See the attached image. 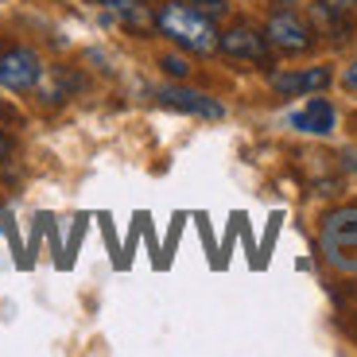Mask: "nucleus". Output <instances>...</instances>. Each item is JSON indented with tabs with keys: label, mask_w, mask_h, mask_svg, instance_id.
Returning a JSON list of instances; mask_svg holds the SVG:
<instances>
[{
	"label": "nucleus",
	"mask_w": 357,
	"mask_h": 357,
	"mask_svg": "<svg viewBox=\"0 0 357 357\" xmlns=\"http://www.w3.org/2000/svg\"><path fill=\"white\" fill-rule=\"evenodd\" d=\"M155 27L160 36H167L175 47L190 54H214L218 51V31H214V20L202 16L195 4H183V0H167L160 4L155 12Z\"/></svg>",
	"instance_id": "1"
},
{
	"label": "nucleus",
	"mask_w": 357,
	"mask_h": 357,
	"mask_svg": "<svg viewBox=\"0 0 357 357\" xmlns=\"http://www.w3.org/2000/svg\"><path fill=\"white\" fill-rule=\"evenodd\" d=\"M319 241L322 257L334 272L357 276V206H338L319 222Z\"/></svg>",
	"instance_id": "2"
},
{
	"label": "nucleus",
	"mask_w": 357,
	"mask_h": 357,
	"mask_svg": "<svg viewBox=\"0 0 357 357\" xmlns=\"http://www.w3.org/2000/svg\"><path fill=\"white\" fill-rule=\"evenodd\" d=\"M43 78V63L31 47H8L0 54V86L12 89V93H27L36 89Z\"/></svg>",
	"instance_id": "3"
},
{
	"label": "nucleus",
	"mask_w": 357,
	"mask_h": 357,
	"mask_svg": "<svg viewBox=\"0 0 357 357\" xmlns=\"http://www.w3.org/2000/svg\"><path fill=\"white\" fill-rule=\"evenodd\" d=\"M268 43L280 47L287 54H307L314 47V31L303 16H295V12H276V16L268 20Z\"/></svg>",
	"instance_id": "4"
},
{
	"label": "nucleus",
	"mask_w": 357,
	"mask_h": 357,
	"mask_svg": "<svg viewBox=\"0 0 357 357\" xmlns=\"http://www.w3.org/2000/svg\"><path fill=\"white\" fill-rule=\"evenodd\" d=\"M218 51L225 54V59H241V63H268V36H260V31H252L249 24H237L229 27V31H222L218 36Z\"/></svg>",
	"instance_id": "5"
},
{
	"label": "nucleus",
	"mask_w": 357,
	"mask_h": 357,
	"mask_svg": "<svg viewBox=\"0 0 357 357\" xmlns=\"http://www.w3.org/2000/svg\"><path fill=\"white\" fill-rule=\"evenodd\" d=\"M334 82L331 66H307V70H284L272 74V89L280 98H307V93H319Z\"/></svg>",
	"instance_id": "6"
},
{
	"label": "nucleus",
	"mask_w": 357,
	"mask_h": 357,
	"mask_svg": "<svg viewBox=\"0 0 357 357\" xmlns=\"http://www.w3.org/2000/svg\"><path fill=\"white\" fill-rule=\"evenodd\" d=\"M155 98L163 101L167 109H178V113H195V116H210V121H218V116H225L222 101H214L210 93H198V89H187V86H163Z\"/></svg>",
	"instance_id": "7"
},
{
	"label": "nucleus",
	"mask_w": 357,
	"mask_h": 357,
	"mask_svg": "<svg viewBox=\"0 0 357 357\" xmlns=\"http://www.w3.org/2000/svg\"><path fill=\"white\" fill-rule=\"evenodd\" d=\"M334 125H338V113L326 98H311L299 113H291V128L307 136H331Z\"/></svg>",
	"instance_id": "8"
},
{
	"label": "nucleus",
	"mask_w": 357,
	"mask_h": 357,
	"mask_svg": "<svg viewBox=\"0 0 357 357\" xmlns=\"http://www.w3.org/2000/svg\"><path fill=\"white\" fill-rule=\"evenodd\" d=\"M113 8L121 12V20H125L132 31H152L155 27V12H148L140 0H113Z\"/></svg>",
	"instance_id": "9"
},
{
	"label": "nucleus",
	"mask_w": 357,
	"mask_h": 357,
	"mask_svg": "<svg viewBox=\"0 0 357 357\" xmlns=\"http://www.w3.org/2000/svg\"><path fill=\"white\" fill-rule=\"evenodd\" d=\"M160 66L171 74V78H187V74H190V63H187V59H178V54H163Z\"/></svg>",
	"instance_id": "10"
},
{
	"label": "nucleus",
	"mask_w": 357,
	"mask_h": 357,
	"mask_svg": "<svg viewBox=\"0 0 357 357\" xmlns=\"http://www.w3.org/2000/svg\"><path fill=\"white\" fill-rule=\"evenodd\" d=\"M190 4H195L202 16H210V20H222L225 12H229V4H225V0H190Z\"/></svg>",
	"instance_id": "11"
},
{
	"label": "nucleus",
	"mask_w": 357,
	"mask_h": 357,
	"mask_svg": "<svg viewBox=\"0 0 357 357\" xmlns=\"http://www.w3.org/2000/svg\"><path fill=\"white\" fill-rule=\"evenodd\" d=\"M319 4H326V8H331L334 16H342V20L357 12V0H319Z\"/></svg>",
	"instance_id": "12"
},
{
	"label": "nucleus",
	"mask_w": 357,
	"mask_h": 357,
	"mask_svg": "<svg viewBox=\"0 0 357 357\" xmlns=\"http://www.w3.org/2000/svg\"><path fill=\"white\" fill-rule=\"evenodd\" d=\"M342 89H346L349 98H357V59L342 70Z\"/></svg>",
	"instance_id": "13"
},
{
	"label": "nucleus",
	"mask_w": 357,
	"mask_h": 357,
	"mask_svg": "<svg viewBox=\"0 0 357 357\" xmlns=\"http://www.w3.org/2000/svg\"><path fill=\"white\" fill-rule=\"evenodd\" d=\"M8 152H12V140H8V136H4V132H0V163L8 160Z\"/></svg>",
	"instance_id": "14"
}]
</instances>
